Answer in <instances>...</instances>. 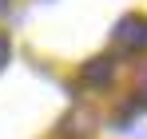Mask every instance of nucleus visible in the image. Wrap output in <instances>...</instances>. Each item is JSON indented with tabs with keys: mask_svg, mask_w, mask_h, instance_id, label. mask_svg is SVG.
<instances>
[{
	"mask_svg": "<svg viewBox=\"0 0 147 139\" xmlns=\"http://www.w3.org/2000/svg\"><path fill=\"white\" fill-rule=\"evenodd\" d=\"M111 80H115V60L111 56H92L80 68V84L84 88H107Z\"/></svg>",
	"mask_w": 147,
	"mask_h": 139,
	"instance_id": "1",
	"label": "nucleus"
},
{
	"mask_svg": "<svg viewBox=\"0 0 147 139\" xmlns=\"http://www.w3.org/2000/svg\"><path fill=\"white\" fill-rule=\"evenodd\" d=\"M115 44H119V48L147 44V20H143V16H123V20L115 24Z\"/></svg>",
	"mask_w": 147,
	"mask_h": 139,
	"instance_id": "2",
	"label": "nucleus"
},
{
	"mask_svg": "<svg viewBox=\"0 0 147 139\" xmlns=\"http://www.w3.org/2000/svg\"><path fill=\"white\" fill-rule=\"evenodd\" d=\"M8 60H12V40H8V36L0 32V72L8 68Z\"/></svg>",
	"mask_w": 147,
	"mask_h": 139,
	"instance_id": "3",
	"label": "nucleus"
}]
</instances>
